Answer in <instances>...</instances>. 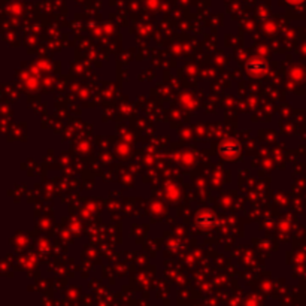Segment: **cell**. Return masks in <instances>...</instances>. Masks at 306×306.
Segmentation results:
<instances>
[{"instance_id":"obj_1","label":"cell","mask_w":306,"mask_h":306,"mask_svg":"<svg viewBox=\"0 0 306 306\" xmlns=\"http://www.w3.org/2000/svg\"><path fill=\"white\" fill-rule=\"evenodd\" d=\"M290 2H294V3H296V2H302V0H290Z\"/></svg>"}]
</instances>
